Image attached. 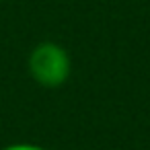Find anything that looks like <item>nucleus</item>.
Masks as SVG:
<instances>
[{
	"label": "nucleus",
	"instance_id": "1",
	"mask_svg": "<svg viewBox=\"0 0 150 150\" xmlns=\"http://www.w3.org/2000/svg\"><path fill=\"white\" fill-rule=\"evenodd\" d=\"M29 72L37 84L47 88H58L68 80L72 72V62L68 52L62 45L54 41H45V43H39L31 52Z\"/></svg>",
	"mask_w": 150,
	"mask_h": 150
},
{
	"label": "nucleus",
	"instance_id": "2",
	"mask_svg": "<svg viewBox=\"0 0 150 150\" xmlns=\"http://www.w3.org/2000/svg\"><path fill=\"white\" fill-rule=\"evenodd\" d=\"M2 150H47V148H41L37 144H13V146H6Z\"/></svg>",
	"mask_w": 150,
	"mask_h": 150
}]
</instances>
